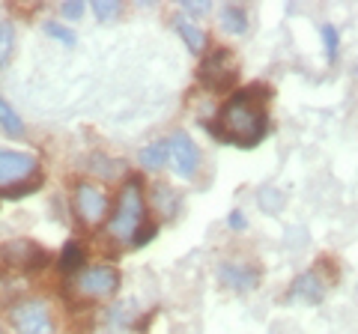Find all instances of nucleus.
Returning <instances> with one entry per match:
<instances>
[{"mask_svg": "<svg viewBox=\"0 0 358 334\" xmlns=\"http://www.w3.org/2000/svg\"><path fill=\"white\" fill-rule=\"evenodd\" d=\"M268 99H272V90L266 84L245 87V90L230 96V102L218 110L215 119H206V129L230 147L251 150L268 135Z\"/></svg>", "mask_w": 358, "mask_h": 334, "instance_id": "1", "label": "nucleus"}, {"mask_svg": "<svg viewBox=\"0 0 358 334\" xmlns=\"http://www.w3.org/2000/svg\"><path fill=\"white\" fill-rule=\"evenodd\" d=\"M143 224H147V203H143V191H141V176H131L117 197L114 215L108 218V233L120 242H131V236Z\"/></svg>", "mask_w": 358, "mask_h": 334, "instance_id": "2", "label": "nucleus"}, {"mask_svg": "<svg viewBox=\"0 0 358 334\" xmlns=\"http://www.w3.org/2000/svg\"><path fill=\"white\" fill-rule=\"evenodd\" d=\"M9 322L18 334H57L54 314L42 298H21V302L9 305Z\"/></svg>", "mask_w": 358, "mask_h": 334, "instance_id": "3", "label": "nucleus"}, {"mask_svg": "<svg viewBox=\"0 0 358 334\" xmlns=\"http://www.w3.org/2000/svg\"><path fill=\"white\" fill-rule=\"evenodd\" d=\"M200 84L212 93H224L227 87L236 84L239 78V66L233 60L230 48H212L203 60H200V69H197Z\"/></svg>", "mask_w": 358, "mask_h": 334, "instance_id": "4", "label": "nucleus"}, {"mask_svg": "<svg viewBox=\"0 0 358 334\" xmlns=\"http://www.w3.org/2000/svg\"><path fill=\"white\" fill-rule=\"evenodd\" d=\"M51 260V254L36 245L33 239H13L0 245V263L9 269H27V272H39L45 269Z\"/></svg>", "mask_w": 358, "mask_h": 334, "instance_id": "5", "label": "nucleus"}, {"mask_svg": "<svg viewBox=\"0 0 358 334\" xmlns=\"http://www.w3.org/2000/svg\"><path fill=\"white\" fill-rule=\"evenodd\" d=\"M75 289H78V296H87V298H108L120 289V272L108 263L90 266V269L78 275Z\"/></svg>", "mask_w": 358, "mask_h": 334, "instance_id": "6", "label": "nucleus"}, {"mask_svg": "<svg viewBox=\"0 0 358 334\" xmlns=\"http://www.w3.org/2000/svg\"><path fill=\"white\" fill-rule=\"evenodd\" d=\"M75 212L84 224H99L108 215V194L96 182H78L75 185Z\"/></svg>", "mask_w": 358, "mask_h": 334, "instance_id": "7", "label": "nucleus"}, {"mask_svg": "<svg viewBox=\"0 0 358 334\" xmlns=\"http://www.w3.org/2000/svg\"><path fill=\"white\" fill-rule=\"evenodd\" d=\"M167 143H171V161H173V170L182 176V180H194L197 167H200V147L192 140V135L188 131H173L171 138H167Z\"/></svg>", "mask_w": 358, "mask_h": 334, "instance_id": "8", "label": "nucleus"}, {"mask_svg": "<svg viewBox=\"0 0 358 334\" xmlns=\"http://www.w3.org/2000/svg\"><path fill=\"white\" fill-rule=\"evenodd\" d=\"M218 281L227 289H236V293H254L263 281V272L251 263H221Z\"/></svg>", "mask_w": 358, "mask_h": 334, "instance_id": "9", "label": "nucleus"}, {"mask_svg": "<svg viewBox=\"0 0 358 334\" xmlns=\"http://www.w3.org/2000/svg\"><path fill=\"white\" fill-rule=\"evenodd\" d=\"M329 293V281L320 275V269L301 272L293 284H289V302H301V305H320Z\"/></svg>", "mask_w": 358, "mask_h": 334, "instance_id": "10", "label": "nucleus"}, {"mask_svg": "<svg viewBox=\"0 0 358 334\" xmlns=\"http://www.w3.org/2000/svg\"><path fill=\"white\" fill-rule=\"evenodd\" d=\"M39 164L30 152H13V150H0V188L27 180L30 173H36Z\"/></svg>", "mask_w": 358, "mask_h": 334, "instance_id": "11", "label": "nucleus"}, {"mask_svg": "<svg viewBox=\"0 0 358 334\" xmlns=\"http://www.w3.org/2000/svg\"><path fill=\"white\" fill-rule=\"evenodd\" d=\"M173 27H176V33L185 39V45H188V51H194V54H203V48H206V30L203 27H197L194 21H188V18H173Z\"/></svg>", "mask_w": 358, "mask_h": 334, "instance_id": "12", "label": "nucleus"}, {"mask_svg": "<svg viewBox=\"0 0 358 334\" xmlns=\"http://www.w3.org/2000/svg\"><path fill=\"white\" fill-rule=\"evenodd\" d=\"M138 161H141L143 170H162V167L171 161V143L167 140H152L150 147L141 150Z\"/></svg>", "mask_w": 358, "mask_h": 334, "instance_id": "13", "label": "nucleus"}, {"mask_svg": "<svg viewBox=\"0 0 358 334\" xmlns=\"http://www.w3.org/2000/svg\"><path fill=\"white\" fill-rule=\"evenodd\" d=\"M42 185H45V173L36 170V173H30L27 180L0 188V197H3V200H24V197H30V194H36Z\"/></svg>", "mask_w": 358, "mask_h": 334, "instance_id": "14", "label": "nucleus"}, {"mask_svg": "<svg viewBox=\"0 0 358 334\" xmlns=\"http://www.w3.org/2000/svg\"><path fill=\"white\" fill-rule=\"evenodd\" d=\"M84 263H87L84 245L78 242V239H69V242H66V248H63V254H60V272L75 275V272L84 269Z\"/></svg>", "mask_w": 358, "mask_h": 334, "instance_id": "15", "label": "nucleus"}, {"mask_svg": "<svg viewBox=\"0 0 358 334\" xmlns=\"http://www.w3.org/2000/svg\"><path fill=\"white\" fill-rule=\"evenodd\" d=\"M0 131H3V135H9V138H15V140H21V138L27 135L24 122H21V117L15 114L13 105H9L3 96H0Z\"/></svg>", "mask_w": 358, "mask_h": 334, "instance_id": "16", "label": "nucleus"}, {"mask_svg": "<svg viewBox=\"0 0 358 334\" xmlns=\"http://www.w3.org/2000/svg\"><path fill=\"white\" fill-rule=\"evenodd\" d=\"M221 27L233 33V36H242L245 30H248V13H245V6H236V3H227L221 9Z\"/></svg>", "mask_w": 358, "mask_h": 334, "instance_id": "17", "label": "nucleus"}, {"mask_svg": "<svg viewBox=\"0 0 358 334\" xmlns=\"http://www.w3.org/2000/svg\"><path fill=\"white\" fill-rule=\"evenodd\" d=\"M152 203L159 206V212H162L164 218H173V215H176V206H179V194H173L171 185L155 182V185H152Z\"/></svg>", "mask_w": 358, "mask_h": 334, "instance_id": "18", "label": "nucleus"}, {"mask_svg": "<svg viewBox=\"0 0 358 334\" xmlns=\"http://www.w3.org/2000/svg\"><path fill=\"white\" fill-rule=\"evenodd\" d=\"M90 170L96 176H102V180H117V176L126 170V164L117 159H105V155H93V159H90Z\"/></svg>", "mask_w": 358, "mask_h": 334, "instance_id": "19", "label": "nucleus"}, {"mask_svg": "<svg viewBox=\"0 0 358 334\" xmlns=\"http://www.w3.org/2000/svg\"><path fill=\"white\" fill-rule=\"evenodd\" d=\"M15 51V24L13 21H0V69H6V63L13 60Z\"/></svg>", "mask_w": 358, "mask_h": 334, "instance_id": "20", "label": "nucleus"}, {"mask_svg": "<svg viewBox=\"0 0 358 334\" xmlns=\"http://www.w3.org/2000/svg\"><path fill=\"white\" fill-rule=\"evenodd\" d=\"M257 203H260V209H263V212H268V215H272V212H281L287 200H284V194L278 191V188H263V191L257 194Z\"/></svg>", "mask_w": 358, "mask_h": 334, "instance_id": "21", "label": "nucleus"}, {"mask_svg": "<svg viewBox=\"0 0 358 334\" xmlns=\"http://www.w3.org/2000/svg\"><path fill=\"white\" fill-rule=\"evenodd\" d=\"M42 30L48 33L51 39H57V42H63L66 48H75L78 45V36H75V30H69V27H63L60 21H45L42 24Z\"/></svg>", "mask_w": 358, "mask_h": 334, "instance_id": "22", "label": "nucleus"}, {"mask_svg": "<svg viewBox=\"0 0 358 334\" xmlns=\"http://www.w3.org/2000/svg\"><path fill=\"white\" fill-rule=\"evenodd\" d=\"M320 36H322V45H326L329 63H334V60H338V48H341V33L334 30L331 24H322L320 27Z\"/></svg>", "mask_w": 358, "mask_h": 334, "instance_id": "23", "label": "nucleus"}, {"mask_svg": "<svg viewBox=\"0 0 358 334\" xmlns=\"http://www.w3.org/2000/svg\"><path fill=\"white\" fill-rule=\"evenodd\" d=\"M93 13L99 21H114L122 13V3H117V0H93Z\"/></svg>", "mask_w": 358, "mask_h": 334, "instance_id": "24", "label": "nucleus"}, {"mask_svg": "<svg viewBox=\"0 0 358 334\" xmlns=\"http://www.w3.org/2000/svg\"><path fill=\"white\" fill-rule=\"evenodd\" d=\"M155 236H159V224H150V221H147V224H143V227L131 236V245H134V248H143V245H150Z\"/></svg>", "mask_w": 358, "mask_h": 334, "instance_id": "25", "label": "nucleus"}, {"mask_svg": "<svg viewBox=\"0 0 358 334\" xmlns=\"http://www.w3.org/2000/svg\"><path fill=\"white\" fill-rule=\"evenodd\" d=\"M60 15L69 18V21L84 18V3H81V0H66V3L60 6Z\"/></svg>", "mask_w": 358, "mask_h": 334, "instance_id": "26", "label": "nucleus"}, {"mask_svg": "<svg viewBox=\"0 0 358 334\" xmlns=\"http://www.w3.org/2000/svg\"><path fill=\"white\" fill-rule=\"evenodd\" d=\"M182 9L188 15H206V13H212V3H206V0H185Z\"/></svg>", "mask_w": 358, "mask_h": 334, "instance_id": "27", "label": "nucleus"}, {"mask_svg": "<svg viewBox=\"0 0 358 334\" xmlns=\"http://www.w3.org/2000/svg\"><path fill=\"white\" fill-rule=\"evenodd\" d=\"M227 224H230L233 230H245V227H248V221H245V215L239 212V209H233L230 218H227Z\"/></svg>", "mask_w": 358, "mask_h": 334, "instance_id": "28", "label": "nucleus"}, {"mask_svg": "<svg viewBox=\"0 0 358 334\" xmlns=\"http://www.w3.org/2000/svg\"><path fill=\"white\" fill-rule=\"evenodd\" d=\"M355 75H358V63H355Z\"/></svg>", "mask_w": 358, "mask_h": 334, "instance_id": "29", "label": "nucleus"}, {"mask_svg": "<svg viewBox=\"0 0 358 334\" xmlns=\"http://www.w3.org/2000/svg\"><path fill=\"white\" fill-rule=\"evenodd\" d=\"M0 334H6V331H3V328H0Z\"/></svg>", "mask_w": 358, "mask_h": 334, "instance_id": "30", "label": "nucleus"}]
</instances>
